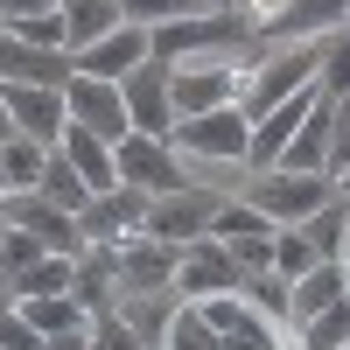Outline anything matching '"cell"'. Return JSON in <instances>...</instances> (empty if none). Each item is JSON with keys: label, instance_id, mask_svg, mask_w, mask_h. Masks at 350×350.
I'll use <instances>...</instances> for the list:
<instances>
[{"label": "cell", "instance_id": "obj_1", "mask_svg": "<svg viewBox=\"0 0 350 350\" xmlns=\"http://www.w3.org/2000/svg\"><path fill=\"white\" fill-rule=\"evenodd\" d=\"M252 8H203V14H183V21H161L148 28V42L161 64H196V56H224V49H239L252 42Z\"/></svg>", "mask_w": 350, "mask_h": 350}, {"label": "cell", "instance_id": "obj_2", "mask_svg": "<svg viewBox=\"0 0 350 350\" xmlns=\"http://www.w3.org/2000/svg\"><path fill=\"white\" fill-rule=\"evenodd\" d=\"M315 77H323V42H280V49H267V56L245 70L239 112H245V120H267L273 105H287L295 92H308Z\"/></svg>", "mask_w": 350, "mask_h": 350}, {"label": "cell", "instance_id": "obj_3", "mask_svg": "<svg viewBox=\"0 0 350 350\" xmlns=\"http://www.w3.org/2000/svg\"><path fill=\"white\" fill-rule=\"evenodd\" d=\"M336 196V175H295V168H267V175H245V203L267 224H308L323 203Z\"/></svg>", "mask_w": 350, "mask_h": 350}, {"label": "cell", "instance_id": "obj_4", "mask_svg": "<svg viewBox=\"0 0 350 350\" xmlns=\"http://www.w3.org/2000/svg\"><path fill=\"white\" fill-rule=\"evenodd\" d=\"M211 295H245V267L231 259L224 239H189L175 259V301H211Z\"/></svg>", "mask_w": 350, "mask_h": 350}, {"label": "cell", "instance_id": "obj_5", "mask_svg": "<svg viewBox=\"0 0 350 350\" xmlns=\"http://www.w3.org/2000/svg\"><path fill=\"white\" fill-rule=\"evenodd\" d=\"M175 154H196V161H245L252 148V120L239 105H217V112H196V120H175Z\"/></svg>", "mask_w": 350, "mask_h": 350}, {"label": "cell", "instance_id": "obj_6", "mask_svg": "<svg viewBox=\"0 0 350 350\" xmlns=\"http://www.w3.org/2000/svg\"><path fill=\"white\" fill-rule=\"evenodd\" d=\"M112 161H120V183L148 189V196H175V189H189V175H183V154H175V140L126 133L120 148H112Z\"/></svg>", "mask_w": 350, "mask_h": 350}, {"label": "cell", "instance_id": "obj_7", "mask_svg": "<svg viewBox=\"0 0 350 350\" xmlns=\"http://www.w3.org/2000/svg\"><path fill=\"white\" fill-rule=\"evenodd\" d=\"M245 98V70H231L224 56H196V64H175V120H196V112L239 105Z\"/></svg>", "mask_w": 350, "mask_h": 350}, {"label": "cell", "instance_id": "obj_8", "mask_svg": "<svg viewBox=\"0 0 350 350\" xmlns=\"http://www.w3.org/2000/svg\"><path fill=\"white\" fill-rule=\"evenodd\" d=\"M148 211H154V196L133 189V183H120V189H105V196L84 203L77 231H84V245H126V239L148 231Z\"/></svg>", "mask_w": 350, "mask_h": 350}, {"label": "cell", "instance_id": "obj_9", "mask_svg": "<svg viewBox=\"0 0 350 350\" xmlns=\"http://www.w3.org/2000/svg\"><path fill=\"white\" fill-rule=\"evenodd\" d=\"M217 211H224V196H217V189H203V183L175 189V196H154V211H148V239H161V245H189V239H211Z\"/></svg>", "mask_w": 350, "mask_h": 350}, {"label": "cell", "instance_id": "obj_10", "mask_svg": "<svg viewBox=\"0 0 350 350\" xmlns=\"http://www.w3.org/2000/svg\"><path fill=\"white\" fill-rule=\"evenodd\" d=\"M120 92H126V120H133V133H154V140L175 133V64L148 56V64H140Z\"/></svg>", "mask_w": 350, "mask_h": 350}, {"label": "cell", "instance_id": "obj_11", "mask_svg": "<svg viewBox=\"0 0 350 350\" xmlns=\"http://www.w3.org/2000/svg\"><path fill=\"white\" fill-rule=\"evenodd\" d=\"M64 105H70V126H84V133H98V140H120L133 133V120H126V92L120 84H105V77H70V92H64Z\"/></svg>", "mask_w": 350, "mask_h": 350}, {"label": "cell", "instance_id": "obj_12", "mask_svg": "<svg viewBox=\"0 0 350 350\" xmlns=\"http://www.w3.org/2000/svg\"><path fill=\"white\" fill-rule=\"evenodd\" d=\"M8 224L28 231V239H42L49 252H64V259H84V231H77V217L56 211L42 189H14V196H8Z\"/></svg>", "mask_w": 350, "mask_h": 350}, {"label": "cell", "instance_id": "obj_13", "mask_svg": "<svg viewBox=\"0 0 350 350\" xmlns=\"http://www.w3.org/2000/svg\"><path fill=\"white\" fill-rule=\"evenodd\" d=\"M77 77V56L70 49H36V42H14L0 28V84H36V92H70Z\"/></svg>", "mask_w": 350, "mask_h": 350}, {"label": "cell", "instance_id": "obj_14", "mask_svg": "<svg viewBox=\"0 0 350 350\" xmlns=\"http://www.w3.org/2000/svg\"><path fill=\"white\" fill-rule=\"evenodd\" d=\"M343 21H350V0H287V8H280L273 21H259L252 36L273 42V49H280V42H329Z\"/></svg>", "mask_w": 350, "mask_h": 350}, {"label": "cell", "instance_id": "obj_15", "mask_svg": "<svg viewBox=\"0 0 350 350\" xmlns=\"http://www.w3.org/2000/svg\"><path fill=\"white\" fill-rule=\"evenodd\" d=\"M175 259L183 245H161V239H126L120 245V295H175Z\"/></svg>", "mask_w": 350, "mask_h": 350}, {"label": "cell", "instance_id": "obj_16", "mask_svg": "<svg viewBox=\"0 0 350 350\" xmlns=\"http://www.w3.org/2000/svg\"><path fill=\"white\" fill-rule=\"evenodd\" d=\"M0 98H8V112H14V133H21V140L64 148V126H70V105H64V92H36V84H0Z\"/></svg>", "mask_w": 350, "mask_h": 350}, {"label": "cell", "instance_id": "obj_17", "mask_svg": "<svg viewBox=\"0 0 350 350\" xmlns=\"http://www.w3.org/2000/svg\"><path fill=\"white\" fill-rule=\"evenodd\" d=\"M148 56H154L148 28H133V21H126V28H112L105 42L84 49V56H77V70H84V77H105V84H126L140 64H148Z\"/></svg>", "mask_w": 350, "mask_h": 350}, {"label": "cell", "instance_id": "obj_18", "mask_svg": "<svg viewBox=\"0 0 350 350\" xmlns=\"http://www.w3.org/2000/svg\"><path fill=\"white\" fill-rule=\"evenodd\" d=\"M336 301H350V259H323L315 273H301L295 287H287V329L315 323V315L336 308Z\"/></svg>", "mask_w": 350, "mask_h": 350}, {"label": "cell", "instance_id": "obj_19", "mask_svg": "<svg viewBox=\"0 0 350 350\" xmlns=\"http://www.w3.org/2000/svg\"><path fill=\"white\" fill-rule=\"evenodd\" d=\"M64 161L84 175V189L105 196V189H120V161H112V140L98 133H84V126H64Z\"/></svg>", "mask_w": 350, "mask_h": 350}, {"label": "cell", "instance_id": "obj_20", "mask_svg": "<svg viewBox=\"0 0 350 350\" xmlns=\"http://www.w3.org/2000/svg\"><path fill=\"white\" fill-rule=\"evenodd\" d=\"M112 28H126L120 0H64V42H70V56H84L92 42H105Z\"/></svg>", "mask_w": 350, "mask_h": 350}, {"label": "cell", "instance_id": "obj_21", "mask_svg": "<svg viewBox=\"0 0 350 350\" xmlns=\"http://www.w3.org/2000/svg\"><path fill=\"white\" fill-rule=\"evenodd\" d=\"M295 231L315 245V259H343V252H350V196L336 189V196L323 203V211H315L308 224H295Z\"/></svg>", "mask_w": 350, "mask_h": 350}, {"label": "cell", "instance_id": "obj_22", "mask_svg": "<svg viewBox=\"0 0 350 350\" xmlns=\"http://www.w3.org/2000/svg\"><path fill=\"white\" fill-rule=\"evenodd\" d=\"M175 295H120V315L133 323V336L148 343V350H161V336H168V323H175Z\"/></svg>", "mask_w": 350, "mask_h": 350}, {"label": "cell", "instance_id": "obj_23", "mask_svg": "<svg viewBox=\"0 0 350 350\" xmlns=\"http://www.w3.org/2000/svg\"><path fill=\"white\" fill-rule=\"evenodd\" d=\"M70 280H77V259H64V252H49V259H36L8 295L14 301H42V295H70Z\"/></svg>", "mask_w": 350, "mask_h": 350}, {"label": "cell", "instance_id": "obj_24", "mask_svg": "<svg viewBox=\"0 0 350 350\" xmlns=\"http://www.w3.org/2000/svg\"><path fill=\"white\" fill-rule=\"evenodd\" d=\"M36 189L56 203V211H70V217H84V203H92V189H84V175L64 161V148L49 154V168H42V183H36Z\"/></svg>", "mask_w": 350, "mask_h": 350}, {"label": "cell", "instance_id": "obj_25", "mask_svg": "<svg viewBox=\"0 0 350 350\" xmlns=\"http://www.w3.org/2000/svg\"><path fill=\"white\" fill-rule=\"evenodd\" d=\"M49 154H56V148H42V140H21V133H14L8 148H0V161H8V196H14V189H36L42 168H49Z\"/></svg>", "mask_w": 350, "mask_h": 350}, {"label": "cell", "instance_id": "obj_26", "mask_svg": "<svg viewBox=\"0 0 350 350\" xmlns=\"http://www.w3.org/2000/svg\"><path fill=\"white\" fill-rule=\"evenodd\" d=\"M14 308H21L42 336H64V329H84V323H92V315H84L70 295H42V301H14Z\"/></svg>", "mask_w": 350, "mask_h": 350}, {"label": "cell", "instance_id": "obj_27", "mask_svg": "<svg viewBox=\"0 0 350 350\" xmlns=\"http://www.w3.org/2000/svg\"><path fill=\"white\" fill-rule=\"evenodd\" d=\"M315 267H323V259H315V245L301 239L295 224H287V231H273V273H280L287 287H295L301 273H315Z\"/></svg>", "mask_w": 350, "mask_h": 350}, {"label": "cell", "instance_id": "obj_28", "mask_svg": "<svg viewBox=\"0 0 350 350\" xmlns=\"http://www.w3.org/2000/svg\"><path fill=\"white\" fill-rule=\"evenodd\" d=\"M161 350H224V343H217V329L196 315V301H183V308H175V323H168V336H161Z\"/></svg>", "mask_w": 350, "mask_h": 350}, {"label": "cell", "instance_id": "obj_29", "mask_svg": "<svg viewBox=\"0 0 350 350\" xmlns=\"http://www.w3.org/2000/svg\"><path fill=\"white\" fill-rule=\"evenodd\" d=\"M295 336H301V350H343V343H350V301L323 308V315H315V323H301Z\"/></svg>", "mask_w": 350, "mask_h": 350}, {"label": "cell", "instance_id": "obj_30", "mask_svg": "<svg viewBox=\"0 0 350 350\" xmlns=\"http://www.w3.org/2000/svg\"><path fill=\"white\" fill-rule=\"evenodd\" d=\"M14 42H36V49H70L64 42V8H42V14H14L8 21Z\"/></svg>", "mask_w": 350, "mask_h": 350}, {"label": "cell", "instance_id": "obj_31", "mask_svg": "<svg viewBox=\"0 0 350 350\" xmlns=\"http://www.w3.org/2000/svg\"><path fill=\"white\" fill-rule=\"evenodd\" d=\"M245 308L267 315L273 329H287V280H280V273H252V280H245Z\"/></svg>", "mask_w": 350, "mask_h": 350}, {"label": "cell", "instance_id": "obj_32", "mask_svg": "<svg viewBox=\"0 0 350 350\" xmlns=\"http://www.w3.org/2000/svg\"><path fill=\"white\" fill-rule=\"evenodd\" d=\"M323 98H350V28H336V36L323 42Z\"/></svg>", "mask_w": 350, "mask_h": 350}, {"label": "cell", "instance_id": "obj_33", "mask_svg": "<svg viewBox=\"0 0 350 350\" xmlns=\"http://www.w3.org/2000/svg\"><path fill=\"white\" fill-rule=\"evenodd\" d=\"M36 259H49V245H42V239H28V231H14V224H8V239H0V280L14 287V280H21L28 267H36Z\"/></svg>", "mask_w": 350, "mask_h": 350}, {"label": "cell", "instance_id": "obj_34", "mask_svg": "<svg viewBox=\"0 0 350 350\" xmlns=\"http://www.w3.org/2000/svg\"><path fill=\"white\" fill-rule=\"evenodd\" d=\"M217 343H224V350H280V329L267 323V315H252V308H245V315H239V323H231Z\"/></svg>", "mask_w": 350, "mask_h": 350}, {"label": "cell", "instance_id": "obj_35", "mask_svg": "<svg viewBox=\"0 0 350 350\" xmlns=\"http://www.w3.org/2000/svg\"><path fill=\"white\" fill-rule=\"evenodd\" d=\"M120 14L133 28H161V21H183V14H203L196 0H120Z\"/></svg>", "mask_w": 350, "mask_h": 350}, {"label": "cell", "instance_id": "obj_36", "mask_svg": "<svg viewBox=\"0 0 350 350\" xmlns=\"http://www.w3.org/2000/svg\"><path fill=\"white\" fill-rule=\"evenodd\" d=\"M92 350H148V343L133 336V323L120 308H105V315H92Z\"/></svg>", "mask_w": 350, "mask_h": 350}, {"label": "cell", "instance_id": "obj_37", "mask_svg": "<svg viewBox=\"0 0 350 350\" xmlns=\"http://www.w3.org/2000/svg\"><path fill=\"white\" fill-rule=\"evenodd\" d=\"M231 259L245 267V280L252 273H273V231H259V239H231Z\"/></svg>", "mask_w": 350, "mask_h": 350}, {"label": "cell", "instance_id": "obj_38", "mask_svg": "<svg viewBox=\"0 0 350 350\" xmlns=\"http://www.w3.org/2000/svg\"><path fill=\"white\" fill-rule=\"evenodd\" d=\"M0 350H42V329L21 308H0Z\"/></svg>", "mask_w": 350, "mask_h": 350}, {"label": "cell", "instance_id": "obj_39", "mask_svg": "<svg viewBox=\"0 0 350 350\" xmlns=\"http://www.w3.org/2000/svg\"><path fill=\"white\" fill-rule=\"evenodd\" d=\"M42 350H92V323H84V329H64V336H42Z\"/></svg>", "mask_w": 350, "mask_h": 350}, {"label": "cell", "instance_id": "obj_40", "mask_svg": "<svg viewBox=\"0 0 350 350\" xmlns=\"http://www.w3.org/2000/svg\"><path fill=\"white\" fill-rule=\"evenodd\" d=\"M14 140V112H8V98H0V148Z\"/></svg>", "mask_w": 350, "mask_h": 350}, {"label": "cell", "instance_id": "obj_41", "mask_svg": "<svg viewBox=\"0 0 350 350\" xmlns=\"http://www.w3.org/2000/svg\"><path fill=\"white\" fill-rule=\"evenodd\" d=\"M0 239H8V196H0Z\"/></svg>", "mask_w": 350, "mask_h": 350}, {"label": "cell", "instance_id": "obj_42", "mask_svg": "<svg viewBox=\"0 0 350 350\" xmlns=\"http://www.w3.org/2000/svg\"><path fill=\"white\" fill-rule=\"evenodd\" d=\"M0 308H14V295H8V280H0Z\"/></svg>", "mask_w": 350, "mask_h": 350}, {"label": "cell", "instance_id": "obj_43", "mask_svg": "<svg viewBox=\"0 0 350 350\" xmlns=\"http://www.w3.org/2000/svg\"><path fill=\"white\" fill-rule=\"evenodd\" d=\"M336 189H343V196H350V168H343V175H336Z\"/></svg>", "mask_w": 350, "mask_h": 350}, {"label": "cell", "instance_id": "obj_44", "mask_svg": "<svg viewBox=\"0 0 350 350\" xmlns=\"http://www.w3.org/2000/svg\"><path fill=\"white\" fill-rule=\"evenodd\" d=\"M0 196H8V161H0Z\"/></svg>", "mask_w": 350, "mask_h": 350}, {"label": "cell", "instance_id": "obj_45", "mask_svg": "<svg viewBox=\"0 0 350 350\" xmlns=\"http://www.w3.org/2000/svg\"><path fill=\"white\" fill-rule=\"evenodd\" d=\"M217 8H245V0H217Z\"/></svg>", "mask_w": 350, "mask_h": 350}, {"label": "cell", "instance_id": "obj_46", "mask_svg": "<svg viewBox=\"0 0 350 350\" xmlns=\"http://www.w3.org/2000/svg\"><path fill=\"white\" fill-rule=\"evenodd\" d=\"M0 28H8V8H0Z\"/></svg>", "mask_w": 350, "mask_h": 350}, {"label": "cell", "instance_id": "obj_47", "mask_svg": "<svg viewBox=\"0 0 350 350\" xmlns=\"http://www.w3.org/2000/svg\"><path fill=\"white\" fill-rule=\"evenodd\" d=\"M56 8H64V0H56Z\"/></svg>", "mask_w": 350, "mask_h": 350}, {"label": "cell", "instance_id": "obj_48", "mask_svg": "<svg viewBox=\"0 0 350 350\" xmlns=\"http://www.w3.org/2000/svg\"><path fill=\"white\" fill-rule=\"evenodd\" d=\"M196 8H203V0H196Z\"/></svg>", "mask_w": 350, "mask_h": 350}, {"label": "cell", "instance_id": "obj_49", "mask_svg": "<svg viewBox=\"0 0 350 350\" xmlns=\"http://www.w3.org/2000/svg\"><path fill=\"white\" fill-rule=\"evenodd\" d=\"M343 350H350V343H343Z\"/></svg>", "mask_w": 350, "mask_h": 350}]
</instances>
